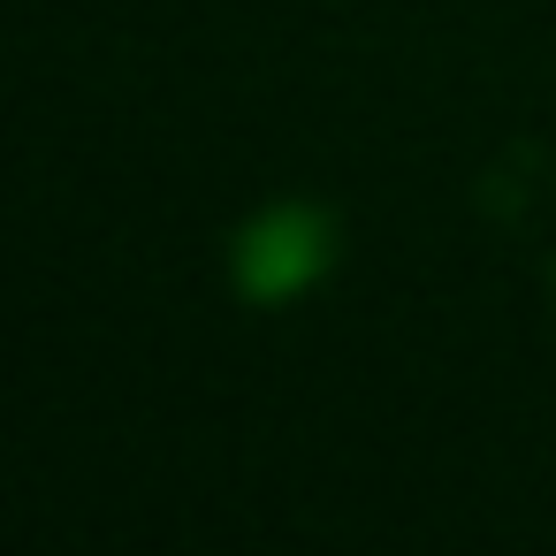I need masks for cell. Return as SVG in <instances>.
<instances>
[{
  "mask_svg": "<svg viewBox=\"0 0 556 556\" xmlns=\"http://www.w3.org/2000/svg\"><path fill=\"white\" fill-rule=\"evenodd\" d=\"M328 252H336L328 214H313V206H275V214H260V222L237 237V282H244L252 298H290V290H305V282L328 267Z\"/></svg>",
  "mask_w": 556,
  "mask_h": 556,
  "instance_id": "obj_1",
  "label": "cell"
}]
</instances>
